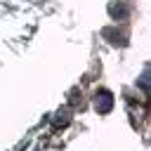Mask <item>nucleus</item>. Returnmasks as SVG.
<instances>
[{
  "mask_svg": "<svg viewBox=\"0 0 151 151\" xmlns=\"http://www.w3.org/2000/svg\"><path fill=\"white\" fill-rule=\"evenodd\" d=\"M68 104H71V106H78V104L83 106V94H80L78 87H73V90L68 92Z\"/></svg>",
  "mask_w": 151,
  "mask_h": 151,
  "instance_id": "nucleus-4",
  "label": "nucleus"
},
{
  "mask_svg": "<svg viewBox=\"0 0 151 151\" xmlns=\"http://www.w3.org/2000/svg\"><path fill=\"white\" fill-rule=\"evenodd\" d=\"M139 85H142L144 92H149V68H144V73H142V78H139Z\"/></svg>",
  "mask_w": 151,
  "mask_h": 151,
  "instance_id": "nucleus-5",
  "label": "nucleus"
},
{
  "mask_svg": "<svg viewBox=\"0 0 151 151\" xmlns=\"http://www.w3.org/2000/svg\"><path fill=\"white\" fill-rule=\"evenodd\" d=\"M113 104H116V99H113V94L109 92V90H97L94 92V97H92V106H94V111L97 113H109L111 109H113Z\"/></svg>",
  "mask_w": 151,
  "mask_h": 151,
  "instance_id": "nucleus-1",
  "label": "nucleus"
},
{
  "mask_svg": "<svg viewBox=\"0 0 151 151\" xmlns=\"http://www.w3.org/2000/svg\"><path fill=\"white\" fill-rule=\"evenodd\" d=\"M109 17L116 19V21H118V19H125V17H127V7H125L123 2H111V5H109Z\"/></svg>",
  "mask_w": 151,
  "mask_h": 151,
  "instance_id": "nucleus-3",
  "label": "nucleus"
},
{
  "mask_svg": "<svg viewBox=\"0 0 151 151\" xmlns=\"http://www.w3.org/2000/svg\"><path fill=\"white\" fill-rule=\"evenodd\" d=\"M68 123H71V111H68V109H59V111H57V116H54V120H52L54 130H59V127H66Z\"/></svg>",
  "mask_w": 151,
  "mask_h": 151,
  "instance_id": "nucleus-2",
  "label": "nucleus"
}]
</instances>
